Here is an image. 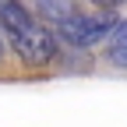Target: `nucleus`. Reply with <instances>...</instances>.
Here are the masks:
<instances>
[{"label": "nucleus", "instance_id": "obj_5", "mask_svg": "<svg viewBox=\"0 0 127 127\" xmlns=\"http://www.w3.org/2000/svg\"><path fill=\"white\" fill-rule=\"evenodd\" d=\"M0 53H4V46H0Z\"/></svg>", "mask_w": 127, "mask_h": 127}, {"label": "nucleus", "instance_id": "obj_4", "mask_svg": "<svg viewBox=\"0 0 127 127\" xmlns=\"http://www.w3.org/2000/svg\"><path fill=\"white\" fill-rule=\"evenodd\" d=\"M92 4H99V7H117L120 0H92Z\"/></svg>", "mask_w": 127, "mask_h": 127}, {"label": "nucleus", "instance_id": "obj_2", "mask_svg": "<svg viewBox=\"0 0 127 127\" xmlns=\"http://www.w3.org/2000/svg\"><path fill=\"white\" fill-rule=\"evenodd\" d=\"M39 11L46 18V28H57L71 46H95L99 39L109 35V28L117 25L113 7L99 11H78L67 0H39Z\"/></svg>", "mask_w": 127, "mask_h": 127}, {"label": "nucleus", "instance_id": "obj_3", "mask_svg": "<svg viewBox=\"0 0 127 127\" xmlns=\"http://www.w3.org/2000/svg\"><path fill=\"white\" fill-rule=\"evenodd\" d=\"M106 57L113 67H127V21H117L109 28V46H106Z\"/></svg>", "mask_w": 127, "mask_h": 127}, {"label": "nucleus", "instance_id": "obj_1", "mask_svg": "<svg viewBox=\"0 0 127 127\" xmlns=\"http://www.w3.org/2000/svg\"><path fill=\"white\" fill-rule=\"evenodd\" d=\"M0 28L11 39V50L18 53L25 64L32 67H42L57 57V39L53 32L42 21L32 18V11L21 0H0Z\"/></svg>", "mask_w": 127, "mask_h": 127}]
</instances>
